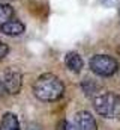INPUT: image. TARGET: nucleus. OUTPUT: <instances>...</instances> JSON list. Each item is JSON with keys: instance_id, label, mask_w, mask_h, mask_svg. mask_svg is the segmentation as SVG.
Returning <instances> with one entry per match:
<instances>
[{"instance_id": "obj_1", "label": "nucleus", "mask_w": 120, "mask_h": 130, "mask_svg": "<svg viewBox=\"0 0 120 130\" xmlns=\"http://www.w3.org/2000/svg\"><path fill=\"white\" fill-rule=\"evenodd\" d=\"M33 94L41 101L53 103V101H57V100H60L63 97L65 85L56 74L44 73L33 83Z\"/></svg>"}, {"instance_id": "obj_2", "label": "nucleus", "mask_w": 120, "mask_h": 130, "mask_svg": "<svg viewBox=\"0 0 120 130\" xmlns=\"http://www.w3.org/2000/svg\"><path fill=\"white\" fill-rule=\"evenodd\" d=\"M93 106L95 110L107 120L120 118V97L116 92L107 91L104 94H98L93 100Z\"/></svg>"}, {"instance_id": "obj_3", "label": "nucleus", "mask_w": 120, "mask_h": 130, "mask_svg": "<svg viewBox=\"0 0 120 130\" xmlns=\"http://www.w3.org/2000/svg\"><path fill=\"white\" fill-rule=\"evenodd\" d=\"M89 67L95 74L101 77H110L119 70V62L110 55H95L90 58Z\"/></svg>"}, {"instance_id": "obj_4", "label": "nucleus", "mask_w": 120, "mask_h": 130, "mask_svg": "<svg viewBox=\"0 0 120 130\" xmlns=\"http://www.w3.org/2000/svg\"><path fill=\"white\" fill-rule=\"evenodd\" d=\"M2 82H3V85H5L8 94L17 95V94H20L21 86H23V74H21V71H20L18 68L9 67V68H6V71L3 73Z\"/></svg>"}, {"instance_id": "obj_5", "label": "nucleus", "mask_w": 120, "mask_h": 130, "mask_svg": "<svg viewBox=\"0 0 120 130\" xmlns=\"http://www.w3.org/2000/svg\"><path fill=\"white\" fill-rule=\"evenodd\" d=\"M74 126L77 130H98L95 117L87 110H80L74 115Z\"/></svg>"}, {"instance_id": "obj_6", "label": "nucleus", "mask_w": 120, "mask_h": 130, "mask_svg": "<svg viewBox=\"0 0 120 130\" xmlns=\"http://www.w3.org/2000/svg\"><path fill=\"white\" fill-rule=\"evenodd\" d=\"M26 30V26L20 20H9L0 26V32L6 36H20Z\"/></svg>"}, {"instance_id": "obj_7", "label": "nucleus", "mask_w": 120, "mask_h": 130, "mask_svg": "<svg viewBox=\"0 0 120 130\" xmlns=\"http://www.w3.org/2000/svg\"><path fill=\"white\" fill-rule=\"evenodd\" d=\"M65 65H66V68L69 70V71H72V73H80L81 71V68H83V59H81V56L78 55V53H75V52H69L68 55H66V58H65Z\"/></svg>"}, {"instance_id": "obj_8", "label": "nucleus", "mask_w": 120, "mask_h": 130, "mask_svg": "<svg viewBox=\"0 0 120 130\" xmlns=\"http://www.w3.org/2000/svg\"><path fill=\"white\" fill-rule=\"evenodd\" d=\"M0 130H21L18 117L12 112H6L0 120Z\"/></svg>"}, {"instance_id": "obj_9", "label": "nucleus", "mask_w": 120, "mask_h": 130, "mask_svg": "<svg viewBox=\"0 0 120 130\" xmlns=\"http://www.w3.org/2000/svg\"><path fill=\"white\" fill-rule=\"evenodd\" d=\"M14 17V9L11 5H6V3H0V26L5 24L6 21L12 20Z\"/></svg>"}, {"instance_id": "obj_10", "label": "nucleus", "mask_w": 120, "mask_h": 130, "mask_svg": "<svg viewBox=\"0 0 120 130\" xmlns=\"http://www.w3.org/2000/svg\"><path fill=\"white\" fill-rule=\"evenodd\" d=\"M81 88H83V91H84L86 95H92L93 92L99 91L101 86H99L95 80H92V79H84V80L81 82Z\"/></svg>"}, {"instance_id": "obj_11", "label": "nucleus", "mask_w": 120, "mask_h": 130, "mask_svg": "<svg viewBox=\"0 0 120 130\" xmlns=\"http://www.w3.org/2000/svg\"><path fill=\"white\" fill-rule=\"evenodd\" d=\"M56 130H77V129H75L74 123H69V121H66V120H62V121H59Z\"/></svg>"}, {"instance_id": "obj_12", "label": "nucleus", "mask_w": 120, "mask_h": 130, "mask_svg": "<svg viewBox=\"0 0 120 130\" xmlns=\"http://www.w3.org/2000/svg\"><path fill=\"white\" fill-rule=\"evenodd\" d=\"M8 53H9V47H8V44H5V42L0 41V61L5 59V58L8 56Z\"/></svg>"}, {"instance_id": "obj_13", "label": "nucleus", "mask_w": 120, "mask_h": 130, "mask_svg": "<svg viewBox=\"0 0 120 130\" xmlns=\"http://www.w3.org/2000/svg\"><path fill=\"white\" fill-rule=\"evenodd\" d=\"M101 2H102L104 5H107V6H114L119 0H101Z\"/></svg>"}, {"instance_id": "obj_14", "label": "nucleus", "mask_w": 120, "mask_h": 130, "mask_svg": "<svg viewBox=\"0 0 120 130\" xmlns=\"http://www.w3.org/2000/svg\"><path fill=\"white\" fill-rule=\"evenodd\" d=\"M6 94V88H5V85H3V82L0 80V100L3 98V95Z\"/></svg>"}, {"instance_id": "obj_15", "label": "nucleus", "mask_w": 120, "mask_h": 130, "mask_svg": "<svg viewBox=\"0 0 120 130\" xmlns=\"http://www.w3.org/2000/svg\"><path fill=\"white\" fill-rule=\"evenodd\" d=\"M27 130H41V127H39L38 124H30Z\"/></svg>"}]
</instances>
